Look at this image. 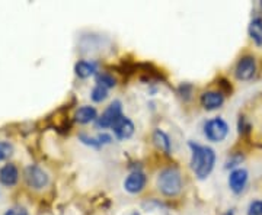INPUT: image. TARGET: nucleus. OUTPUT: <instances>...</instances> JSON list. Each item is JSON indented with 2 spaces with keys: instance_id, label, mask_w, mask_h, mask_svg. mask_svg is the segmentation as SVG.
I'll use <instances>...</instances> for the list:
<instances>
[{
  "instance_id": "aec40b11",
  "label": "nucleus",
  "mask_w": 262,
  "mask_h": 215,
  "mask_svg": "<svg viewBox=\"0 0 262 215\" xmlns=\"http://www.w3.org/2000/svg\"><path fill=\"white\" fill-rule=\"evenodd\" d=\"M5 215H28V212L25 208H12L9 211H6Z\"/></svg>"
},
{
  "instance_id": "ddd939ff",
  "label": "nucleus",
  "mask_w": 262,
  "mask_h": 215,
  "mask_svg": "<svg viewBox=\"0 0 262 215\" xmlns=\"http://www.w3.org/2000/svg\"><path fill=\"white\" fill-rule=\"evenodd\" d=\"M75 71L77 77H80V79H88V77H91V76L96 71V64H95V63H91V61H84V60H82V61L76 63Z\"/></svg>"
},
{
  "instance_id": "4468645a",
  "label": "nucleus",
  "mask_w": 262,
  "mask_h": 215,
  "mask_svg": "<svg viewBox=\"0 0 262 215\" xmlns=\"http://www.w3.org/2000/svg\"><path fill=\"white\" fill-rule=\"evenodd\" d=\"M153 141H155L156 147H158L159 150H162L163 153H166V154L170 153V140H169V137L166 132L160 131V130H156L155 134H153Z\"/></svg>"
},
{
  "instance_id": "7ed1b4c3",
  "label": "nucleus",
  "mask_w": 262,
  "mask_h": 215,
  "mask_svg": "<svg viewBox=\"0 0 262 215\" xmlns=\"http://www.w3.org/2000/svg\"><path fill=\"white\" fill-rule=\"evenodd\" d=\"M204 134L210 141H214V142L223 141L229 134V125L222 118H213V120L206 122Z\"/></svg>"
},
{
  "instance_id": "4be33fe9",
  "label": "nucleus",
  "mask_w": 262,
  "mask_h": 215,
  "mask_svg": "<svg viewBox=\"0 0 262 215\" xmlns=\"http://www.w3.org/2000/svg\"><path fill=\"white\" fill-rule=\"evenodd\" d=\"M131 215H140V214H139V212H133V214H131Z\"/></svg>"
},
{
  "instance_id": "f8f14e48",
  "label": "nucleus",
  "mask_w": 262,
  "mask_h": 215,
  "mask_svg": "<svg viewBox=\"0 0 262 215\" xmlns=\"http://www.w3.org/2000/svg\"><path fill=\"white\" fill-rule=\"evenodd\" d=\"M76 122L79 124H89L96 120V109L94 106H82L76 111Z\"/></svg>"
},
{
  "instance_id": "9d476101",
  "label": "nucleus",
  "mask_w": 262,
  "mask_h": 215,
  "mask_svg": "<svg viewBox=\"0 0 262 215\" xmlns=\"http://www.w3.org/2000/svg\"><path fill=\"white\" fill-rule=\"evenodd\" d=\"M146 186V176L141 172H134L124 182V187L130 194H139Z\"/></svg>"
},
{
  "instance_id": "f03ea898",
  "label": "nucleus",
  "mask_w": 262,
  "mask_h": 215,
  "mask_svg": "<svg viewBox=\"0 0 262 215\" xmlns=\"http://www.w3.org/2000/svg\"><path fill=\"white\" fill-rule=\"evenodd\" d=\"M158 187L165 197H177L182 189V178L178 169H163L158 176Z\"/></svg>"
},
{
  "instance_id": "6ab92c4d",
  "label": "nucleus",
  "mask_w": 262,
  "mask_h": 215,
  "mask_svg": "<svg viewBox=\"0 0 262 215\" xmlns=\"http://www.w3.org/2000/svg\"><path fill=\"white\" fill-rule=\"evenodd\" d=\"M248 215H262V201H253L248 208Z\"/></svg>"
},
{
  "instance_id": "6e6552de",
  "label": "nucleus",
  "mask_w": 262,
  "mask_h": 215,
  "mask_svg": "<svg viewBox=\"0 0 262 215\" xmlns=\"http://www.w3.org/2000/svg\"><path fill=\"white\" fill-rule=\"evenodd\" d=\"M200 102L207 111H214V109L220 108L223 105L225 94L222 92H204L200 98Z\"/></svg>"
},
{
  "instance_id": "1a4fd4ad",
  "label": "nucleus",
  "mask_w": 262,
  "mask_h": 215,
  "mask_svg": "<svg viewBox=\"0 0 262 215\" xmlns=\"http://www.w3.org/2000/svg\"><path fill=\"white\" fill-rule=\"evenodd\" d=\"M248 182V170L245 169H236L229 176V186L234 194H241L246 186Z\"/></svg>"
},
{
  "instance_id": "f3484780",
  "label": "nucleus",
  "mask_w": 262,
  "mask_h": 215,
  "mask_svg": "<svg viewBox=\"0 0 262 215\" xmlns=\"http://www.w3.org/2000/svg\"><path fill=\"white\" fill-rule=\"evenodd\" d=\"M96 83L101 84L103 87H114L115 86V79H114L111 75H106V73H102V75H99L96 77Z\"/></svg>"
},
{
  "instance_id": "a211bd4d",
  "label": "nucleus",
  "mask_w": 262,
  "mask_h": 215,
  "mask_svg": "<svg viewBox=\"0 0 262 215\" xmlns=\"http://www.w3.org/2000/svg\"><path fill=\"white\" fill-rule=\"evenodd\" d=\"M13 153V147L8 141H0V161L8 159L10 154Z\"/></svg>"
},
{
  "instance_id": "39448f33",
  "label": "nucleus",
  "mask_w": 262,
  "mask_h": 215,
  "mask_svg": "<svg viewBox=\"0 0 262 215\" xmlns=\"http://www.w3.org/2000/svg\"><path fill=\"white\" fill-rule=\"evenodd\" d=\"M256 73V61L252 56L242 57L234 68V75L239 80H251Z\"/></svg>"
},
{
  "instance_id": "f257e3e1",
  "label": "nucleus",
  "mask_w": 262,
  "mask_h": 215,
  "mask_svg": "<svg viewBox=\"0 0 262 215\" xmlns=\"http://www.w3.org/2000/svg\"><path fill=\"white\" fill-rule=\"evenodd\" d=\"M189 147L192 150V159H191V168L194 170L198 179H206L211 170L214 169L215 153L211 147L200 146L195 142H189Z\"/></svg>"
},
{
  "instance_id": "5701e85b",
  "label": "nucleus",
  "mask_w": 262,
  "mask_h": 215,
  "mask_svg": "<svg viewBox=\"0 0 262 215\" xmlns=\"http://www.w3.org/2000/svg\"><path fill=\"white\" fill-rule=\"evenodd\" d=\"M226 215H233V214H232V212H227V214H226Z\"/></svg>"
},
{
  "instance_id": "2eb2a0df",
  "label": "nucleus",
  "mask_w": 262,
  "mask_h": 215,
  "mask_svg": "<svg viewBox=\"0 0 262 215\" xmlns=\"http://www.w3.org/2000/svg\"><path fill=\"white\" fill-rule=\"evenodd\" d=\"M249 37L255 41L256 45H262V19H253L249 25Z\"/></svg>"
},
{
  "instance_id": "9b49d317",
  "label": "nucleus",
  "mask_w": 262,
  "mask_h": 215,
  "mask_svg": "<svg viewBox=\"0 0 262 215\" xmlns=\"http://www.w3.org/2000/svg\"><path fill=\"white\" fill-rule=\"evenodd\" d=\"M19 179V172L15 164H5L0 169V182L5 186H13Z\"/></svg>"
},
{
  "instance_id": "dca6fc26",
  "label": "nucleus",
  "mask_w": 262,
  "mask_h": 215,
  "mask_svg": "<svg viewBox=\"0 0 262 215\" xmlns=\"http://www.w3.org/2000/svg\"><path fill=\"white\" fill-rule=\"evenodd\" d=\"M91 98H92L94 102H102L108 98V89L101 86V84H96L94 90H92V93H91Z\"/></svg>"
},
{
  "instance_id": "423d86ee",
  "label": "nucleus",
  "mask_w": 262,
  "mask_h": 215,
  "mask_svg": "<svg viewBox=\"0 0 262 215\" xmlns=\"http://www.w3.org/2000/svg\"><path fill=\"white\" fill-rule=\"evenodd\" d=\"M25 180L34 189H42L48 185L47 173L38 166H28L25 170Z\"/></svg>"
},
{
  "instance_id": "412c9836",
  "label": "nucleus",
  "mask_w": 262,
  "mask_h": 215,
  "mask_svg": "<svg viewBox=\"0 0 262 215\" xmlns=\"http://www.w3.org/2000/svg\"><path fill=\"white\" fill-rule=\"evenodd\" d=\"M96 141H98L99 144H108V142L113 141V138H111V135H108V134H101V135H98Z\"/></svg>"
},
{
  "instance_id": "0eeeda50",
  "label": "nucleus",
  "mask_w": 262,
  "mask_h": 215,
  "mask_svg": "<svg viewBox=\"0 0 262 215\" xmlns=\"http://www.w3.org/2000/svg\"><path fill=\"white\" fill-rule=\"evenodd\" d=\"M113 131L118 140H127L134 134V124L127 116H121L114 124Z\"/></svg>"
},
{
  "instance_id": "20e7f679",
  "label": "nucleus",
  "mask_w": 262,
  "mask_h": 215,
  "mask_svg": "<svg viewBox=\"0 0 262 215\" xmlns=\"http://www.w3.org/2000/svg\"><path fill=\"white\" fill-rule=\"evenodd\" d=\"M122 116V106L120 101H114L106 109L105 112L101 115V118H98L96 125L99 128H113L114 124L118 121Z\"/></svg>"
}]
</instances>
